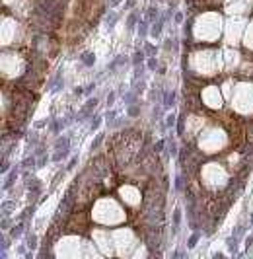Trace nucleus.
Returning a JSON list of instances; mask_svg holds the SVG:
<instances>
[{"mask_svg":"<svg viewBox=\"0 0 253 259\" xmlns=\"http://www.w3.org/2000/svg\"><path fill=\"white\" fill-rule=\"evenodd\" d=\"M101 140H103V137H101V135H99V137H97V138L94 140V144H92V150H96V148H97L99 144H101Z\"/></svg>","mask_w":253,"mask_h":259,"instance_id":"5","label":"nucleus"},{"mask_svg":"<svg viewBox=\"0 0 253 259\" xmlns=\"http://www.w3.org/2000/svg\"><path fill=\"white\" fill-rule=\"evenodd\" d=\"M142 62V53H137V55H134V65H140Z\"/></svg>","mask_w":253,"mask_h":259,"instance_id":"7","label":"nucleus"},{"mask_svg":"<svg viewBox=\"0 0 253 259\" xmlns=\"http://www.w3.org/2000/svg\"><path fill=\"white\" fill-rule=\"evenodd\" d=\"M156 18V8H150V20H154Z\"/></svg>","mask_w":253,"mask_h":259,"instance_id":"8","label":"nucleus"},{"mask_svg":"<svg viewBox=\"0 0 253 259\" xmlns=\"http://www.w3.org/2000/svg\"><path fill=\"white\" fill-rule=\"evenodd\" d=\"M96 105H97V100H96V97H94V100H90V101H88V105H84V109L80 111V119L90 117V115H92V111L96 109Z\"/></svg>","mask_w":253,"mask_h":259,"instance_id":"1","label":"nucleus"},{"mask_svg":"<svg viewBox=\"0 0 253 259\" xmlns=\"http://www.w3.org/2000/svg\"><path fill=\"white\" fill-rule=\"evenodd\" d=\"M179 218H181V214H179V209L173 212V232H177V226H179Z\"/></svg>","mask_w":253,"mask_h":259,"instance_id":"3","label":"nucleus"},{"mask_svg":"<svg viewBox=\"0 0 253 259\" xmlns=\"http://www.w3.org/2000/svg\"><path fill=\"white\" fill-rule=\"evenodd\" d=\"M156 65H158V62H156V59L152 57V59L148 60V68H150V70H154V68H156Z\"/></svg>","mask_w":253,"mask_h":259,"instance_id":"6","label":"nucleus"},{"mask_svg":"<svg viewBox=\"0 0 253 259\" xmlns=\"http://www.w3.org/2000/svg\"><path fill=\"white\" fill-rule=\"evenodd\" d=\"M199 238H201V234L199 232H195V234L189 238V242H187V247H195L197 246V242H199Z\"/></svg>","mask_w":253,"mask_h":259,"instance_id":"2","label":"nucleus"},{"mask_svg":"<svg viewBox=\"0 0 253 259\" xmlns=\"http://www.w3.org/2000/svg\"><path fill=\"white\" fill-rule=\"evenodd\" d=\"M82 60H84V65H94V55H92V53H88V55H84L82 57Z\"/></svg>","mask_w":253,"mask_h":259,"instance_id":"4","label":"nucleus"}]
</instances>
